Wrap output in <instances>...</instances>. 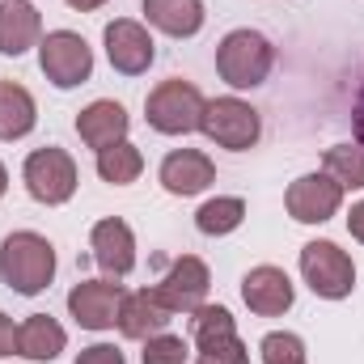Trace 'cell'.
Listing matches in <instances>:
<instances>
[{"instance_id": "obj_1", "label": "cell", "mask_w": 364, "mask_h": 364, "mask_svg": "<svg viewBox=\"0 0 364 364\" xmlns=\"http://www.w3.org/2000/svg\"><path fill=\"white\" fill-rule=\"evenodd\" d=\"M0 279L21 296H38L55 279V246L30 229L9 233L0 246Z\"/></svg>"}, {"instance_id": "obj_2", "label": "cell", "mask_w": 364, "mask_h": 364, "mask_svg": "<svg viewBox=\"0 0 364 364\" xmlns=\"http://www.w3.org/2000/svg\"><path fill=\"white\" fill-rule=\"evenodd\" d=\"M275 64V47L259 30H229L216 47V73L233 90H255L267 81Z\"/></svg>"}, {"instance_id": "obj_3", "label": "cell", "mask_w": 364, "mask_h": 364, "mask_svg": "<svg viewBox=\"0 0 364 364\" xmlns=\"http://www.w3.org/2000/svg\"><path fill=\"white\" fill-rule=\"evenodd\" d=\"M203 106H208V97L195 90L191 81L174 77V81H161L157 90L149 93L144 119H149V127L161 132V136H186V132H199Z\"/></svg>"}, {"instance_id": "obj_4", "label": "cell", "mask_w": 364, "mask_h": 364, "mask_svg": "<svg viewBox=\"0 0 364 364\" xmlns=\"http://www.w3.org/2000/svg\"><path fill=\"white\" fill-rule=\"evenodd\" d=\"M199 132H203L212 144H220V149L246 153V149L259 144V136H263V119H259V110H255L250 102H242V97H212V102L203 106V123H199Z\"/></svg>"}, {"instance_id": "obj_5", "label": "cell", "mask_w": 364, "mask_h": 364, "mask_svg": "<svg viewBox=\"0 0 364 364\" xmlns=\"http://www.w3.org/2000/svg\"><path fill=\"white\" fill-rule=\"evenodd\" d=\"M38 68L55 90H77L93 77V51L90 43L73 30H51L38 43Z\"/></svg>"}, {"instance_id": "obj_6", "label": "cell", "mask_w": 364, "mask_h": 364, "mask_svg": "<svg viewBox=\"0 0 364 364\" xmlns=\"http://www.w3.org/2000/svg\"><path fill=\"white\" fill-rule=\"evenodd\" d=\"M191 335H195V356L199 364H250L246 343L237 339L233 314L225 305H199L191 314Z\"/></svg>"}, {"instance_id": "obj_7", "label": "cell", "mask_w": 364, "mask_h": 364, "mask_svg": "<svg viewBox=\"0 0 364 364\" xmlns=\"http://www.w3.org/2000/svg\"><path fill=\"white\" fill-rule=\"evenodd\" d=\"M21 178H26L30 199H38V203H47V208H60V203H68L73 191H77V161H73L64 149L47 144V149H34V153L26 157Z\"/></svg>"}, {"instance_id": "obj_8", "label": "cell", "mask_w": 364, "mask_h": 364, "mask_svg": "<svg viewBox=\"0 0 364 364\" xmlns=\"http://www.w3.org/2000/svg\"><path fill=\"white\" fill-rule=\"evenodd\" d=\"M301 275L326 301H343L356 288V263L335 242H309V246H301Z\"/></svg>"}, {"instance_id": "obj_9", "label": "cell", "mask_w": 364, "mask_h": 364, "mask_svg": "<svg viewBox=\"0 0 364 364\" xmlns=\"http://www.w3.org/2000/svg\"><path fill=\"white\" fill-rule=\"evenodd\" d=\"M102 38H106V60H110V68L123 73V77H140V73H149V64L157 60L153 34H149L140 21H132V17H114Z\"/></svg>"}, {"instance_id": "obj_10", "label": "cell", "mask_w": 364, "mask_h": 364, "mask_svg": "<svg viewBox=\"0 0 364 364\" xmlns=\"http://www.w3.org/2000/svg\"><path fill=\"white\" fill-rule=\"evenodd\" d=\"M123 284L114 279H81L68 292V314L77 318V326L85 331H110L119 322V305H123Z\"/></svg>"}, {"instance_id": "obj_11", "label": "cell", "mask_w": 364, "mask_h": 364, "mask_svg": "<svg viewBox=\"0 0 364 364\" xmlns=\"http://www.w3.org/2000/svg\"><path fill=\"white\" fill-rule=\"evenodd\" d=\"M339 203H343V186L331 178V174H301V178L288 186V195H284L288 216L301 220V225L331 220L339 212Z\"/></svg>"}, {"instance_id": "obj_12", "label": "cell", "mask_w": 364, "mask_h": 364, "mask_svg": "<svg viewBox=\"0 0 364 364\" xmlns=\"http://www.w3.org/2000/svg\"><path fill=\"white\" fill-rule=\"evenodd\" d=\"M208 288H212V275H208V263L195 259V255H182L170 272L161 275V284L153 288L161 296V305L170 314H195L203 301H208Z\"/></svg>"}, {"instance_id": "obj_13", "label": "cell", "mask_w": 364, "mask_h": 364, "mask_svg": "<svg viewBox=\"0 0 364 364\" xmlns=\"http://www.w3.org/2000/svg\"><path fill=\"white\" fill-rule=\"evenodd\" d=\"M242 301H246L250 314H259V318H279V314L292 309L296 288H292L288 272L263 263V267H250V272H246V279H242Z\"/></svg>"}, {"instance_id": "obj_14", "label": "cell", "mask_w": 364, "mask_h": 364, "mask_svg": "<svg viewBox=\"0 0 364 364\" xmlns=\"http://www.w3.org/2000/svg\"><path fill=\"white\" fill-rule=\"evenodd\" d=\"M90 246H93V263L110 275V279H123V275L136 267V233H132V225L119 220V216L93 225Z\"/></svg>"}, {"instance_id": "obj_15", "label": "cell", "mask_w": 364, "mask_h": 364, "mask_svg": "<svg viewBox=\"0 0 364 364\" xmlns=\"http://www.w3.org/2000/svg\"><path fill=\"white\" fill-rule=\"evenodd\" d=\"M170 309L161 305V296L153 292V288H140V292H127L123 296V305H119V335L123 339H153V335H161L166 326H170Z\"/></svg>"}, {"instance_id": "obj_16", "label": "cell", "mask_w": 364, "mask_h": 364, "mask_svg": "<svg viewBox=\"0 0 364 364\" xmlns=\"http://www.w3.org/2000/svg\"><path fill=\"white\" fill-rule=\"evenodd\" d=\"M216 182V166H212V157L208 153H199V149H174L166 161H161V186L170 191V195H199V191H208Z\"/></svg>"}, {"instance_id": "obj_17", "label": "cell", "mask_w": 364, "mask_h": 364, "mask_svg": "<svg viewBox=\"0 0 364 364\" xmlns=\"http://www.w3.org/2000/svg\"><path fill=\"white\" fill-rule=\"evenodd\" d=\"M43 43V17L30 0H0V55H26Z\"/></svg>"}, {"instance_id": "obj_18", "label": "cell", "mask_w": 364, "mask_h": 364, "mask_svg": "<svg viewBox=\"0 0 364 364\" xmlns=\"http://www.w3.org/2000/svg\"><path fill=\"white\" fill-rule=\"evenodd\" d=\"M127 123H132V119H127V110H123L119 102L97 97V102H90V106L77 114V136L90 144L93 153H102V149L127 140Z\"/></svg>"}, {"instance_id": "obj_19", "label": "cell", "mask_w": 364, "mask_h": 364, "mask_svg": "<svg viewBox=\"0 0 364 364\" xmlns=\"http://www.w3.org/2000/svg\"><path fill=\"white\" fill-rule=\"evenodd\" d=\"M68 348V335H64V326L55 322V318H47V314H30L21 326H17V356H26V360H55L60 352Z\"/></svg>"}, {"instance_id": "obj_20", "label": "cell", "mask_w": 364, "mask_h": 364, "mask_svg": "<svg viewBox=\"0 0 364 364\" xmlns=\"http://www.w3.org/2000/svg\"><path fill=\"white\" fill-rule=\"evenodd\" d=\"M149 26H157L170 38H191L203 30V0H144Z\"/></svg>"}, {"instance_id": "obj_21", "label": "cell", "mask_w": 364, "mask_h": 364, "mask_svg": "<svg viewBox=\"0 0 364 364\" xmlns=\"http://www.w3.org/2000/svg\"><path fill=\"white\" fill-rule=\"evenodd\" d=\"M38 123V106L26 85L17 81H0V140H21L30 136Z\"/></svg>"}, {"instance_id": "obj_22", "label": "cell", "mask_w": 364, "mask_h": 364, "mask_svg": "<svg viewBox=\"0 0 364 364\" xmlns=\"http://www.w3.org/2000/svg\"><path fill=\"white\" fill-rule=\"evenodd\" d=\"M140 170H144V153H140L132 140H119V144H110V149L97 153V178L110 182V186H127V182H136L140 178Z\"/></svg>"}, {"instance_id": "obj_23", "label": "cell", "mask_w": 364, "mask_h": 364, "mask_svg": "<svg viewBox=\"0 0 364 364\" xmlns=\"http://www.w3.org/2000/svg\"><path fill=\"white\" fill-rule=\"evenodd\" d=\"M242 220H246V199H237V195L208 199V203L195 212V229H199L203 237H225V233H233Z\"/></svg>"}, {"instance_id": "obj_24", "label": "cell", "mask_w": 364, "mask_h": 364, "mask_svg": "<svg viewBox=\"0 0 364 364\" xmlns=\"http://www.w3.org/2000/svg\"><path fill=\"white\" fill-rule=\"evenodd\" d=\"M322 174H331L343 191H360L364 186V144H335V149H326Z\"/></svg>"}, {"instance_id": "obj_25", "label": "cell", "mask_w": 364, "mask_h": 364, "mask_svg": "<svg viewBox=\"0 0 364 364\" xmlns=\"http://www.w3.org/2000/svg\"><path fill=\"white\" fill-rule=\"evenodd\" d=\"M259 352H263V364H305V343L292 331H272L259 343Z\"/></svg>"}, {"instance_id": "obj_26", "label": "cell", "mask_w": 364, "mask_h": 364, "mask_svg": "<svg viewBox=\"0 0 364 364\" xmlns=\"http://www.w3.org/2000/svg\"><path fill=\"white\" fill-rule=\"evenodd\" d=\"M191 356V348H186V339L182 335H153V339H144V352H140V360L144 364H186Z\"/></svg>"}, {"instance_id": "obj_27", "label": "cell", "mask_w": 364, "mask_h": 364, "mask_svg": "<svg viewBox=\"0 0 364 364\" xmlns=\"http://www.w3.org/2000/svg\"><path fill=\"white\" fill-rule=\"evenodd\" d=\"M77 364H123V352L110 348V343H93V348H85L77 356Z\"/></svg>"}, {"instance_id": "obj_28", "label": "cell", "mask_w": 364, "mask_h": 364, "mask_svg": "<svg viewBox=\"0 0 364 364\" xmlns=\"http://www.w3.org/2000/svg\"><path fill=\"white\" fill-rule=\"evenodd\" d=\"M17 352V326H13V318L0 309V356H13Z\"/></svg>"}, {"instance_id": "obj_29", "label": "cell", "mask_w": 364, "mask_h": 364, "mask_svg": "<svg viewBox=\"0 0 364 364\" xmlns=\"http://www.w3.org/2000/svg\"><path fill=\"white\" fill-rule=\"evenodd\" d=\"M348 229H352V237H356V242H364V199L352 208V216H348Z\"/></svg>"}, {"instance_id": "obj_30", "label": "cell", "mask_w": 364, "mask_h": 364, "mask_svg": "<svg viewBox=\"0 0 364 364\" xmlns=\"http://www.w3.org/2000/svg\"><path fill=\"white\" fill-rule=\"evenodd\" d=\"M68 4H73L77 13H93V9H102L106 0H68Z\"/></svg>"}, {"instance_id": "obj_31", "label": "cell", "mask_w": 364, "mask_h": 364, "mask_svg": "<svg viewBox=\"0 0 364 364\" xmlns=\"http://www.w3.org/2000/svg\"><path fill=\"white\" fill-rule=\"evenodd\" d=\"M9 191V174H4V166H0V195Z\"/></svg>"}]
</instances>
